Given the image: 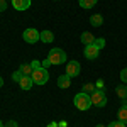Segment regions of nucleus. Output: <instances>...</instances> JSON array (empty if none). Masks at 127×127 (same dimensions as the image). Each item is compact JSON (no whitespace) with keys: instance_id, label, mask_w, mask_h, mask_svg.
Wrapping results in <instances>:
<instances>
[{"instance_id":"a211bd4d","label":"nucleus","mask_w":127,"mask_h":127,"mask_svg":"<svg viewBox=\"0 0 127 127\" xmlns=\"http://www.w3.org/2000/svg\"><path fill=\"white\" fill-rule=\"evenodd\" d=\"M95 90H97V87H95V85H92V83L83 85V92H85V93H88V95H90L92 92H95Z\"/></svg>"},{"instance_id":"423d86ee","label":"nucleus","mask_w":127,"mask_h":127,"mask_svg":"<svg viewBox=\"0 0 127 127\" xmlns=\"http://www.w3.org/2000/svg\"><path fill=\"white\" fill-rule=\"evenodd\" d=\"M81 68H80V63L78 61H69L68 64H66V75H69L71 78L73 76H78Z\"/></svg>"},{"instance_id":"0eeeda50","label":"nucleus","mask_w":127,"mask_h":127,"mask_svg":"<svg viewBox=\"0 0 127 127\" xmlns=\"http://www.w3.org/2000/svg\"><path fill=\"white\" fill-rule=\"evenodd\" d=\"M98 53H100V49H98L95 44L85 46V51H83V54H85V58H87V59H95L98 56Z\"/></svg>"},{"instance_id":"7ed1b4c3","label":"nucleus","mask_w":127,"mask_h":127,"mask_svg":"<svg viewBox=\"0 0 127 127\" xmlns=\"http://www.w3.org/2000/svg\"><path fill=\"white\" fill-rule=\"evenodd\" d=\"M90 100H92V105H95V107H105V103H107V95L103 93V90H95V92H92L90 93Z\"/></svg>"},{"instance_id":"ddd939ff","label":"nucleus","mask_w":127,"mask_h":127,"mask_svg":"<svg viewBox=\"0 0 127 127\" xmlns=\"http://www.w3.org/2000/svg\"><path fill=\"white\" fill-rule=\"evenodd\" d=\"M97 37H93V34H90V32H83L81 34V42L85 44V46H90V44H93Z\"/></svg>"},{"instance_id":"aec40b11","label":"nucleus","mask_w":127,"mask_h":127,"mask_svg":"<svg viewBox=\"0 0 127 127\" xmlns=\"http://www.w3.org/2000/svg\"><path fill=\"white\" fill-rule=\"evenodd\" d=\"M120 80H122V83L127 85V68H124L122 71H120Z\"/></svg>"},{"instance_id":"412c9836","label":"nucleus","mask_w":127,"mask_h":127,"mask_svg":"<svg viewBox=\"0 0 127 127\" xmlns=\"http://www.w3.org/2000/svg\"><path fill=\"white\" fill-rule=\"evenodd\" d=\"M107 127H126V124H124V122H120V120H117V122H110Z\"/></svg>"},{"instance_id":"cd10ccee","label":"nucleus","mask_w":127,"mask_h":127,"mask_svg":"<svg viewBox=\"0 0 127 127\" xmlns=\"http://www.w3.org/2000/svg\"><path fill=\"white\" fill-rule=\"evenodd\" d=\"M3 87V78H2V76H0V88Z\"/></svg>"},{"instance_id":"b1692460","label":"nucleus","mask_w":127,"mask_h":127,"mask_svg":"<svg viewBox=\"0 0 127 127\" xmlns=\"http://www.w3.org/2000/svg\"><path fill=\"white\" fill-rule=\"evenodd\" d=\"M41 64H42V68H46V69H48V68H49V66H53V64H51V61H49V59H48V58L44 59V61H42V63H41Z\"/></svg>"},{"instance_id":"dca6fc26","label":"nucleus","mask_w":127,"mask_h":127,"mask_svg":"<svg viewBox=\"0 0 127 127\" xmlns=\"http://www.w3.org/2000/svg\"><path fill=\"white\" fill-rule=\"evenodd\" d=\"M19 71L24 75V76H32V71H34V69H32V66H31V64H27V63H26V64H20Z\"/></svg>"},{"instance_id":"4468645a","label":"nucleus","mask_w":127,"mask_h":127,"mask_svg":"<svg viewBox=\"0 0 127 127\" xmlns=\"http://www.w3.org/2000/svg\"><path fill=\"white\" fill-rule=\"evenodd\" d=\"M41 41L42 42H53L54 41V34L51 31H42L41 32Z\"/></svg>"},{"instance_id":"6ab92c4d","label":"nucleus","mask_w":127,"mask_h":127,"mask_svg":"<svg viewBox=\"0 0 127 127\" xmlns=\"http://www.w3.org/2000/svg\"><path fill=\"white\" fill-rule=\"evenodd\" d=\"M93 44H95L98 49H102V48H105V39H102V37H100V39H95Z\"/></svg>"},{"instance_id":"a878e982","label":"nucleus","mask_w":127,"mask_h":127,"mask_svg":"<svg viewBox=\"0 0 127 127\" xmlns=\"http://www.w3.org/2000/svg\"><path fill=\"white\" fill-rule=\"evenodd\" d=\"M31 66H32V69H37V68H42V64H41L39 61H32V64H31Z\"/></svg>"},{"instance_id":"c85d7f7f","label":"nucleus","mask_w":127,"mask_h":127,"mask_svg":"<svg viewBox=\"0 0 127 127\" xmlns=\"http://www.w3.org/2000/svg\"><path fill=\"white\" fill-rule=\"evenodd\" d=\"M0 127H5V126H3V122H2V120H0Z\"/></svg>"},{"instance_id":"9b49d317","label":"nucleus","mask_w":127,"mask_h":127,"mask_svg":"<svg viewBox=\"0 0 127 127\" xmlns=\"http://www.w3.org/2000/svg\"><path fill=\"white\" fill-rule=\"evenodd\" d=\"M71 85V76L69 75H61L58 78V87L59 88H69Z\"/></svg>"},{"instance_id":"bb28decb","label":"nucleus","mask_w":127,"mask_h":127,"mask_svg":"<svg viewBox=\"0 0 127 127\" xmlns=\"http://www.w3.org/2000/svg\"><path fill=\"white\" fill-rule=\"evenodd\" d=\"M95 87H97L98 90H102V88H103V81H102V80H98V81H97V85H95Z\"/></svg>"},{"instance_id":"9d476101","label":"nucleus","mask_w":127,"mask_h":127,"mask_svg":"<svg viewBox=\"0 0 127 127\" xmlns=\"http://www.w3.org/2000/svg\"><path fill=\"white\" fill-rule=\"evenodd\" d=\"M32 85H34V81H32V76H22L19 81V87L22 88V90H31L32 88Z\"/></svg>"},{"instance_id":"5701e85b","label":"nucleus","mask_w":127,"mask_h":127,"mask_svg":"<svg viewBox=\"0 0 127 127\" xmlns=\"http://www.w3.org/2000/svg\"><path fill=\"white\" fill-rule=\"evenodd\" d=\"M7 10V0H0V12Z\"/></svg>"},{"instance_id":"2eb2a0df","label":"nucleus","mask_w":127,"mask_h":127,"mask_svg":"<svg viewBox=\"0 0 127 127\" xmlns=\"http://www.w3.org/2000/svg\"><path fill=\"white\" fill-rule=\"evenodd\" d=\"M115 92H117V95L122 98V100H126V98H127V85H126V83L119 85V87L115 88Z\"/></svg>"},{"instance_id":"7c9ffc66","label":"nucleus","mask_w":127,"mask_h":127,"mask_svg":"<svg viewBox=\"0 0 127 127\" xmlns=\"http://www.w3.org/2000/svg\"><path fill=\"white\" fill-rule=\"evenodd\" d=\"M95 127H105V126H102V124H98V126H95Z\"/></svg>"},{"instance_id":"39448f33","label":"nucleus","mask_w":127,"mask_h":127,"mask_svg":"<svg viewBox=\"0 0 127 127\" xmlns=\"http://www.w3.org/2000/svg\"><path fill=\"white\" fill-rule=\"evenodd\" d=\"M22 37H24V41L27 44H36L37 41H41V32L37 29H34V27H29V29L24 31Z\"/></svg>"},{"instance_id":"c756f323","label":"nucleus","mask_w":127,"mask_h":127,"mask_svg":"<svg viewBox=\"0 0 127 127\" xmlns=\"http://www.w3.org/2000/svg\"><path fill=\"white\" fill-rule=\"evenodd\" d=\"M49 127H56V124H49Z\"/></svg>"},{"instance_id":"20e7f679","label":"nucleus","mask_w":127,"mask_h":127,"mask_svg":"<svg viewBox=\"0 0 127 127\" xmlns=\"http://www.w3.org/2000/svg\"><path fill=\"white\" fill-rule=\"evenodd\" d=\"M49 80V73L46 68H37L32 71V81H34V85H44V83H48Z\"/></svg>"},{"instance_id":"1a4fd4ad","label":"nucleus","mask_w":127,"mask_h":127,"mask_svg":"<svg viewBox=\"0 0 127 127\" xmlns=\"http://www.w3.org/2000/svg\"><path fill=\"white\" fill-rule=\"evenodd\" d=\"M12 5L15 10H26L31 7V0H12Z\"/></svg>"},{"instance_id":"393cba45","label":"nucleus","mask_w":127,"mask_h":127,"mask_svg":"<svg viewBox=\"0 0 127 127\" xmlns=\"http://www.w3.org/2000/svg\"><path fill=\"white\" fill-rule=\"evenodd\" d=\"M5 127H19V124H17L15 120H9V122L5 124Z\"/></svg>"},{"instance_id":"f3484780","label":"nucleus","mask_w":127,"mask_h":127,"mask_svg":"<svg viewBox=\"0 0 127 127\" xmlns=\"http://www.w3.org/2000/svg\"><path fill=\"white\" fill-rule=\"evenodd\" d=\"M97 2L98 0H78V3H80L81 9H92V7H95Z\"/></svg>"},{"instance_id":"f8f14e48","label":"nucleus","mask_w":127,"mask_h":127,"mask_svg":"<svg viewBox=\"0 0 127 127\" xmlns=\"http://www.w3.org/2000/svg\"><path fill=\"white\" fill-rule=\"evenodd\" d=\"M90 24H92L93 27H100V26L103 24V17H102L100 14H93V15L90 17Z\"/></svg>"},{"instance_id":"6e6552de","label":"nucleus","mask_w":127,"mask_h":127,"mask_svg":"<svg viewBox=\"0 0 127 127\" xmlns=\"http://www.w3.org/2000/svg\"><path fill=\"white\" fill-rule=\"evenodd\" d=\"M117 119L120 122L127 124V98L122 100V105H120V108H119V112H117Z\"/></svg>"},{"instance_id":"4be33fe9","label":"nucleus","mask_w":127,"mask_h":127,"mask_svg":"<svg viewBox=\"0 0 127 127\" xmlns=\"http://www.w3.org/2000/svg\"><path fill=\"white\" fill-rule=\"evenodd\" d=\"M22 76H24V75H22L20 71H15V73L12 75V80H14V81H20V78H22Z\"/></svg>"},{"instance_id":"f257e3e1","label":"nucleus","mask_w":127,"mask_h":127,"mask_svg":"<svg viewBox=\"0 0 127 127\" xmlns=\"http://www.w3.org/2000/svg\"><path fill=\"white\" fill-rule=\"evenodd\" d=\"M75 105L78 110H88V108L92 107V100H90V95L85 93V92H81V93H76L75 95Z\"/></svg>"},{"instance_id":"f03ea898","label":"nucleus","mask_w":127,"mask_h":127,"mask_svg":"<svg viewBox=\"0 0 127 127\" xmlns=\"http://www.w3.org/2000/svg\"><path fill=\"white\" fill-rule=\"evenodd\" d=\"M48 59L51 61V64H63V63L66 61V53H64L63 49H59V48H54V49L49 51Z\"/></svg>"}]
</instances>
